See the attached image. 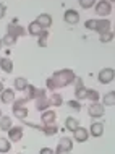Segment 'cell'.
I'll list each match as a JSON object with an SVG mask.
<instances>
[{
	"label": "cell",
	"mask_w": 115,
	"mask_h": 154,
	"mask_svg": "<svg viewBox=\"0 0 115 154\" xmlns=\"http://www.w3.org/2000/svg\"><path fill=\"white\" fill-rule=\"evenodd\" d=\"M113 104H115V91H109V93L104 96V104H102V106L112 107Z\"/></svg>",
	"instance_id": "cell-27"
},
{
	"label": "cell",
	"mask_w": 115,
	"mask_h": 154,
	"mask_svg": "<svg viewBox=\"0 0 115 154\" xmlns=\"http://www.w3.org/2000/svg\"><path fill=\"white\" fill-rule=\"evenodd\" d=\"M55 120H57L55 110L47 109V110L41 112V122H42V125H52V123H55Z\"/></svg>",
	"instance_id": "cell-8"
},
{
	"label": "cell",
	"mask_w": 115,
	"mask_h": 154,
	"mask_svg": "<svg viewBox=\"0 0 115 154\" xmlns=\"http://www.w3.org/2000/svg\"><path fill=\"white\" fill-rule=\"evenodd\" d=\"M11 149V141L7 138H0V154H7Z\"/></svg>",
	"instance_id": "cell-25"
},
{
	"label": "cell",
	"mask_w": 115,
	"mask_h": 154,
	"mask_svg": "<svg viewBox=\"0 0 115 154\" xmlns=\"http://www.w3.org/2000/svg\"><path fill=\"white\" fill-rule=\"evenodd\" d=\"M34 21L38 23L42 29H47L49 26H52V16L49 15V13H41L38 18L34 20Z\"/></svg>",
	"instance_id": "cell-9"
},
{
	"label": "cell",
	"mask_w": 115,
	"mask_h": 154,
	"mask_svg": "<svg viewBox=\"0 0 115 154\" xmlns=\"http://www.w3.org/2000/svg\"><path fill=\"white\" fill-rule=\"evenodd\" d=\"M0 47H2V37H0Z\"/></svg>",
	"instance_id": "cell-42"
},
{
	"label": "cell",
	"mask_w": 115,
	"mask_h": 154,
	"mask_svg": "<svg viewBox=\"0 0 115 154\" xmlns=\"http://www.w3.org/2000/svg\"><path fill=\"white\" fill-rule=\"evenodd\" d=\"M39 154H54V149H50V148H42L39 151Z\"/></svg>",
	"instance_id": "cell-40"
},
{
	"label": "cell",
	"mask_w": 115,
	"mask_h": 154,
	"mask_svg": "<svg viewBox=\"0 0 115 154\" xmlns=\"http://www.w3.org/2000/svg\"><path fill=\"white\" fill-rule=\"evenodd\" d=\"M88 114H89V117H92V119H97V117H102L104 115V106L99 102H92V104H89V107H88Z\"/></svg>",
	"instance_id": "cell-6"
},
{
	"label": "cell",
	"mask_w": 115,
	"mask_h": 154,
	"mask_svg": "<svg viewBox=\"0 0 115 154\" xmlns=\"http://www.w3.org/2000/svg\"><path fill=\"white\" fill-rule=\"evenodd\" d=\"M94 7H96V13L99 16H107V15H110L113 11L112 3L107 2V0H99Z\"/></svg>",
	"instance_id": "cell-2"
},
{
	"label": "cell",
	"mask_w": 115,
	"mask_h": 154,
	"mask_svg": "<svg viewBox=\"0 0 115 154\" xmlns=\"http://www.w3.org/2000/svg\"><path fill=\"white\" fill-rule=\"evenodd\" d=\"M24 102H26V99L21 97V99H15L13 101V110L18 109V107H24Z\"/></svg>",
	"instance_id": "cell-36"
},
{
	"label": "cell",
	"mask_w": 115,
	"mask_h": 154,
	"mask_svg": "<svg viewBox=\"0 0 115 154\" xmlns=\"http://www.w3.org/2000/svg\"><path fill=\"white\" fill-rule=\"evenodd\" d=\"M13 86H15V91H24L28 86V80L24 76H18V78H15Z\"/></svg>",
	"instance_id": "cell-20"
},
{
	"label": "cell",
	"mask_w": 115,
	"mask_h": 154,
	"mask_svg": "<svg viewBox=\"0 0 115 154\" xmlns=\"http://www.w3.org/2000/svg\"><path fill=\"white\" fill-rule=\"evenodd\" d=\"M86 89H88V88H84V86L75 89V99H76V101H83V99H86Z\"/></svg>",
	"instance_id": "cell-30"
},
{
	"label": "cell",
	"mask_w": 115,
	"mask_h": 154,
	"mask_svg": "<svg viewBox=\"0 0 115 154\" xmlns=\"http://www.w3.org/2000/svg\"><path fill=\"white\" fill-rule=\"evenodd\" d=\"M5 13H7V7L3 5L2 2H0V20H2L3 16H5Z\"/></svg>",
	"instance_id": "cell-39"
},
{
	"label": "cell",
	"mask_w": 115,
	"mask_h": 154,
	"mask_svg": "<svg viewBox=\"0 0 115 154\" xmlns=\"http://www.w3.org/2000/svg\"><path fill=\"white\" fill-rule=\"evenodd\" d=\"M47 99H49V104H50L52 107H60L62 104H63V97H62L60 93H52Z\"/></svg>",
	"instance_id": "cell-15"
},
{
	"label": "cell",
	"mask_w": 115,
	"mask_h": 154,
	"mask_svg": "<svg viewBox=\"0 0 115 154\" xmlns=\"http://www.w3.org/2000/svg\"><path fill=\"white\" fill-rule=\"evenodd\" d=\"M86 99L91 102H99V91L96 89H86Z\"/></svg>",
	"instance_id": "cell-26"
},
{
	"label": "cell",
	"mask_w": 115,
	"mask_h": 154,
	"mask_svg": "<svg viewBox=\"0 0 115 154\" xmlns=\"http://www.w3.org/2000/svg\"><path fill=\"white\" fill-rule=\"evenodd\" d=\"M88 131L91 136H94V138H99V136H102V133H104V123L102 122H92Z\"/></svg>",
	"instance_id": "cell-10"
},
{
	"label": "cell",
	"mask_w": 115,
	"mask_h": 154,
	"mask_svg": "<svg viewBox=\"0 0 115 154\" xmlns=\"http://www.w3.org/2000/svg\"><path fill=\"white\" fill-rule=\"evenodd\" d=\"M67 104H68V107L71 110H75V112H80L81 110V104H80V101H76V99H70Z\"/></svg>",
	"instance_id": "cell-32"
},
{
	"label": "cell",
	"mask_w": 115,
	"mask_h": 154,
	"mask_svg": "<svg viewBox=\"0 0 115 154\" xmlns=\"http://www.w3.org/2000/svg\"><path fill=\"white\" fill-rule=\"evenodd\" d=\"M59 146L63 148V149H67L68 152H71V149H73V141H71V138H68V136H62L60 141H59Z\"/></svg>",
	"instance_id": "cell-21"
},
{
	"label": "cell",
	"mask_w": 115,
	"mask_h": 154,
	"mask_svg": "<svg viewBox=\"0 0 115 154\" xmlns=\"http://www.w3.org/2000/svg\"><path fill=\"white\" fill-rule=\"evenodd\" d=\"M38 37H39V39H38V45H39V47H46V45H47V37H49V31L44 29Z\"/></svg>",
	"instance_id": "cell-28"
},
{
	"label": "cell",
	"mask_w": 115,
	"mask_h": 154,
	"mask_svg": "<svg viewBox=\"0 0 115 154\" xmlns=\"http://www.w3.org/2000/svg\"><path fill=\"white\" fill-rule=\"evenodd\" d=\"M63 20H65V23H68V24H76L80 21V13H78L76 10H67L63 13Z\"/></svg>",
	"instance_id": "cell-12"
},
{
	"label": "cell",
	"mask_w": 115,
	"mask_h": 154,
	"mask_svg": "<svg viewBox=\"0 0 115 154\" xmlns=\"http://www.w3.org/2000/svg\"><path fill=\"white\" fill-rule=\"evenodd\" d=\"M13 114H15V117L18 119V120H26V117H28V114H29V112H28V109L26 107H18V109H15L13 110Z\"/></svg>",
	"instance_id": "cell-24"
},
{
	"label": "cell",
	"mask_w": 115,
	"mask_h": 154,
	"mask_svg": "<svg viewBox=\"0 0 115 154\" xmlns=\"http://www.w3.org/2000/svg\"><path fill=\"white\" fill-rule=\"evenodd\" d=\"M42 31H44V29H42V28H41L36 21H31L29 24H28V32H29L31 36H39Z\"/></svg>",
	"instance_id": "cell-23"
},
{
	"label": "cell",
	"mask_w": 115,
	"mask_h": 154,
	"mask_svg": "<svg viewBox=\"0 0 115 154\" xmlns=\"http://www.w3.org/2000/svg\"><path fill=\"white\" fill-rule=\"evenodd\" d=\"M7 34L13 36L15 39H16V37L26 34V29H24L23 26H20V24H16V21H11V23L7 26Z\"/></svg>",
	"instance_id": "cell-4"
},
{
	"label": "cell",
	"mask_w": 115,
	"mask_h": 154,
	"mask_svg": "<svg viewBox=\"0 0 115 154\" xmlns=\"http://www.w3.org/2000/svg\"><path fill=\"white\" fill-rule=\"evenodd\" d=\"M0 101H2V104H11L15 101V89H11V88L3 89L0 93Z\"/></svg>",
	"instance_id": "cell-11"
},
{
	"label": "cell",
	"mask_w": 115,
	"mask_h": 154,
	"mask_svg": "<svg viewBox=\"0 0 115 154\" xmlns=\"http://www.w3.org/2000/svg\"><path fill=\"white\" fill-rule=\"evenodd\" d=\"M0 68L5 73H11L13 72V62L8 59V57H2V59H0Z\"/></svg>",
	"instance_id": "cell-16"
},
{
	"label": "cell",
	"mask_w": 115,
	"mask_h": 154,
	"mask_svg": "<svg viewBox=\"0 0 115 154\" xmlns=\"http://www.w3.org/2000/svg\"><path fill=\"white\" fill-rule=\"evenodd\" d=\"M11 127H13V122H11V117H8V115H2V117H0V130H3V131H8Z\"/></svg>",
	"instance_id": "cell-18"
},
{
	"label": "cell",
	"mask_w": 115,
	"mask_h": 154,
	"mask_svg": "<svg viewBox=\"0 0 115 154\" xmlns=\"http://www.w3.org/2000/svg\"><path fill=\"white\" fill-rule=\"evenodd\" d=\"M44 133L46 136H54L59 133V127H57L55 123H52V125H42V130H41Z\"/></svg>",
	"instance_id": "cell-19"
},
{
	"label": "cell",
	"mask_w": 115,
	"mask_h": 154,
	"mask_svg": "<svg viewBox=\"0 0 115 154\" xmlns=\"http://www.w3.org/2000/svg\"><path fill=\"white\" fill-rule=\"evenodd\" d=\"M78 127H80V122H78L76 117H67V119H65V128H67V130L73 131Z\"/></svg>",
	"instance_id": "cell-22"
},
{
	"label": "cell",
	"mask_w": 115,
	"mask_h": 154,
	"mask_svg": "<svg viewBox=\"0 0 115 154\" xmlns=\"http://www.w3.org/2000/svg\"><path fill=\"white\" fill-rule=\"evenodd\" d=\"M16 42V39L13 36H10V34H5L2 37V45H7V47H10V45H13Z\"/></svg>",
	"instance_id": "cell-31"
},
{
	"label": "cell",
	"mask_w": 115,
	"mask_h": 154,
	"mask_svg": "<svg viewBox=\"0 0 115 154\" xmlns=\"http://www.w3.org/2000/svg\"><path fill=\"white\" fill-rule=\"evenodd\" d=\"M2 115H3V114H2V109H0V117H2Z\"/></svg>",
	"instance_id": "cell-43"
},
{
	"label": "cell",
	"mask_w": 115,
	"mask_h": 154,
	"mask_svg": "<svg viewBox=\"0 0 115 154\" xmlns=\"http://www.w3.org/2000/svg\"><path fill=\"white\" fill-rule=\"evenodd\" d=\"M115 78V72L113 68H102L99 75H97V80H99L102 85H110Z\"/></svg>",
	"instance_id": "cell-3"
},
{
	"label": "cell",
	"mask_w": 115,
	"mask_h": 154,
	"mask_svg": "<svg viewBox=\"0 0 115 154\" xmlns=\"http://www.w3.org/2000/svg\"><path fill=\"white\" fill-rule=\"evenodd\" d=\"M84 28H86V29L94 31V29H96V20H86V21H84Z\"/></svg>",
	"instance_id": "cell-34"
},
{
	"label": "cell",
	"mask_w": 115,
	"mask_h": 154,
	"mask_svg": "<svg viewBox=\"0 0 115 154\" xmlns=\"http://www.w3.org/2000/svg\"><path fill=\"white\" fill-rule=\"evenodd\" d=\"M34 102H36V104H34L36 110H39V112H44V110H47L49 107H50L47 96H44V97H36V99H34Z\"/></svg>",
	"instance_id": "cell-14"
},
{
	"label": "cell",
	"mask_w": 115,
	"mask_h": 154,
	"mask_svg": "<svg viewBox=\"0 0 115 154\" xmlns=\"http://www.w3.org/2000/svg\"><path fill=\"white\" fill-rule=\"evenodd\" d=\"M110 26H112V24H110V21L109 20H96V29L94 31H97L99 32V34H102V32H107V31H112L110 29Z\"/></svg>",
	"instance_id": "cell-13"
},
{
	"label": "cell",
	"mask_w": 115,
	"mask_h": 154,
	"mask_svg": "<svg viewBox=\"0 0 115 154\" xmlns=\"http://www.w3.org/2000/svg\"><path fill=\"white\" fill-rule=\"evenodd\" d=\"M89 138V131H88V128H84V127H78L73 130V140L78 141V143H86Z\"/></svg>",
	"instance_id": "cell-5"
},
{
	"label": "cell",
	"mask_w": 115,
	"mask_h": 154,
	"mask_svg": "<svg viewBox=\"0 0 115 154\" xmlns=\"http://www.w3.org/2000/svg\"><path fill=\"white\" fill-rule=\"evenodd\" d=\"M54 154H70L67 149H63V148H60L59 144H57V148H55V151H54Z\"/></svg>",
	"instance_id": "cell-38"
},
{
	"label": "cell",
	"mask_w": 115,
	"mask_h": 154,
	"mask_svg": "<svg viewBox=\"0 0 115 154\" xmlns=\"http://www.w3.org/2000/svg\"><path fill=\"white\" fill-rule=\"evenodd\" d=\"M36 91H38V88H36V86L28 85V86H26V89L23 91V93H24L23 97L26 99V101H34V99H36Z\"/></svg>",
	"instance_id": "cell-17"
},
{
	"label": "cell",
	"mask_w": 115,
	"mask_h": 154,
	"mask_svg": "<svg viewBox=\"0 0 115 154\" xmlns=\"http://www.w3.org/2000/svg\"><path fill=\"white\" fill-rule=\"evenodd\" d=\"M73 85H75V89L81 88V86H84V85H83V78L76 76V78H75V81H73Z\"/></svg>",
	"instance_id": "cell-37"
},
{
	"label": "cell",
	"mask_w": 115,
	"mask_h": 154,
	"mask_svg": "<svg viewBox=\"0 0 115 154\" xmlns=\"http://www.w3.org/2000/svg\"><path fill=\"white\" fill-rule=\"evenodd\" d=\"M23 138V127L21 125H16V127H11L8 130V140L13 141V143H18L20 140Z\"/></svg>",
	"instance_id": "cell-7"
},
{
	"label": "cell",
	"mask_w": 115,
	"mask_h": 154,
	"mask_svg": "<svg viewBox=\"0 0 115 154\" xmlns=\"http://www.w3.org/2000/svg\"><path fill=\"white\" fill-rule=\"evenodd\" d=\"M78 2H80V7L84 8V10H88V8L96 5V0H78Z\"/></svg>",
	"instance_id": "cell-33"
},
{
	"label": "cell",
	"mask_w": 115,
	"mask_h": 154,
	"mask_svg": "<svg viewBox=\"0 0 115 154\" xmlns=\"http://www.w3.org/2000/svg\"><path fill=\"white\" fill-rule=\"evenodd\" d=\"M46 86H47V89H49V91H57L55 81L52 80V76H50V78H47V81H46Z\"/></svg>",
	"instance_id": "cell-35"
},
{
	"label": "cell",
	"mask_w": 115,
	"mask_h": 154,
	"mask_svg": "<svg viewBox=\"0 0 115 154\" xmlns=\"http://www.w3.org/2000/svg\"><path fill=\"white\" fill-rule=\"evenodd\" d=\"M99 41H101V42H104V44L112 42V41H113V31H107V32L99 34Z\"/></svg>",
	"instance_id": "cell-29"
},
{
	"label": "cell",
	"mask_w": 115,
	"mask_h": 154,
	"mask_svg": "<svg viewBox=\"0 0 115 154\" xmlns=\"http://www.w3.org/2000/svg\"><path fill=\"white\" fill-rule=\"evenodd\" d=\"M107 2H109V0H107ZM112 2H113V0H110V3H112Z\"/></svg>",
	"instance_id": "cell-44"
},
{
	"label": "cell",
	"mask_w": 115,
	"mask_h": 154,
	"mask_svg": "<svg viewBox=\"0 0 115 154\" xmlns=\"http://www.w3.org/2000/svg\"><path fill=\"white\" fill-rule=\"evenodd\" d=\"M3 89H5V88H3V83H2V80H0V93H2Z\"/></svg>",
	"instance_id": "cell-41"
},
{
	"label": "cell",
	"mask_w": 115,
	"mask_h": 154,
	"mask_svg": "<svg viewBox=\"0 0 115 154\" xmlns=\"http://www.w3.org/2000/svg\"><path fill=\"white\" fill-rule=\"evenodd\" d=\"M75 78H76L75 72L70 70V68H62V70H59V72H55L54 75H52V80L55 81L57 89L65 88V86H68V85H73Z\"/></svg>",
	"instance_id": "cell-1"
}]
</instances>
